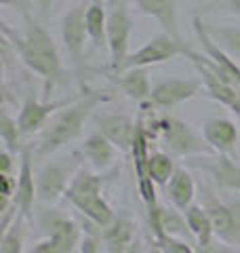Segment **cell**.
Returning <instances> with one entry per match:
<instances>
[{
  "instance_id": "6da1fadb",
  "label": "cell",
  "mask_w": 240,
  "mask_h": 253,
  "mask_svg": "<svg viewBox=\"0 0 240 253\" xmlns=\"http://www.w3.org/2000/svg\"><path fill=\"white\" fill-rule=\"evenodd\" d=\"M2 36L6 41H11L19 59L44 81V91H49L55 83L61 81L63 68L59 51L55 46L51 34L38 21L28 17V28L23 34H17L6 23H2Z\"/></svg>"
},
{
  "instance_id": "7a4b0ae2",
  "label": "cell",
  "mask_w": 240,
  "mask_h": 253,
  "mask_svg": "<svg viewBox=\"0 0 240 253\" xmlns=\"http://www.w3.org/2000/svg\"><path fill=\"white\" fill-rule=\"evenodd\" d=\"M101 101H108V97L101 93H91V95H86V97L72 101L61 114H57V118L49 125V129L44 131V135L38 144V154L40 156L53 154V152H57V150H61L63 146H68L70 141H74L80 133H82L86 118L93 114V110L97 108Z\"/></svg>"
},
{
  "instance_id": "3957f363",
  "label": "cell",
  "mask_w": 240,
  "mask_h": 253,
  "mask_svg": "<svg viewBox=\"0 0 240 253\" xmlns=\"http://www.w3.org/2000/svg\"><path fill=\"white\" fill-rule=\"evenodd\" d=\"M152 137H160L169 152L175 156H204L215 154V150L209 146V141L194 133V129L173 116H160L150 121Z\"/></svg>"
},
{
  "instance_id": "277c9868",
  "label": "cell",
  "mask_w": 240,
  "mask_h": 253,
  "mask_svg": "<svg viewBox=\"0 0 240 253\" xmlns=\"http://www.w3.org/2000/svg\"><path fill=\"white\" fill-rule=\"evenodd\" d=\"M133 30V19L126 4H116L108 9V30H106V44L110 49V68L118 72L122 63L129 57V38Z\"/></svg>"
},
{
  "instance_id": "5b68a950",
  "label": "cell",
  "mask_w": 240,
  "mask_h": 253,
  "mask_svg": "<svg viewBox=\"0 0 240 253\" xmlns=\"http://www.w3.org/2000/svg\"><path fill=\"white\" fill-rule=\"evenodd\" d=\"M186 53L188 49L181 44L179 38H175L171 34H158L154 38H150L139 51L129 55L118 72H124V70H131V68L158 66V63H164L169 59H175L177 55H186Z\"/></svg>"
},
{
  "instance_id": "8992f818",
  "label": "cell",
  "mask_w": 240,
  "mask_h": 253,
  "mask_svg": "<svg viewBox=\"0 0 240 253\" xmlns=\"http://www.w3.org/2000/svg\"><path fill=\"white\" fill-rule=\"evenodd\" d=\"M66 161V158H63ZM51 161L46 163L36 175V194L42 203H57L66 196L72 177L76 175V163Z\"/></svg>"
},
{
  "instance_id": "52a82bcc",
  "label": "cell",
  "mask_w": 240,
  "mask_h": 253,
  "mask_svg": "<svg viewBox=\"0 0 240 253\" xmlns=\"http://www.w3.org/2000/svg\"><path fill=\"white\" fill-rule=\"evenodd\" d=\"M202 207L211 217L215 236L221 239L223 243L240 245V199L221 203L213 199V196H206Z\"/></svg>"
},
{
  "instance_id": "ba28073f",
  "label": "cell",
  "mask_w": 240,
  "mask_h": 253,
  "mask_svg": "<svg viewBox=\"0 0 240 253\" xmlns=\"http://www.w3.org/2000/svg\"><path fill=\"white\" fill-rule=\"evenodd\" d=\"M89 38V30H86V6L78 4L74 9L66 13L61 19V41L66 46L72 61H80L84 53V42Z\"/></svg>"
},
{
  "instance_id": "9c48e42d",
  "label": "cell",
  "mask_w": 240,
  "mask_h": 253,
  "mask_svg": "<svg viewBox=\"0 0 240 253\" xmlns=\"http://www.w3.org/2000/svg\"><path fill=\"white\" fill-rule=\"evenodd\" d=\"M202 83L198 81H186V78H169V81L158 83L152 86L150 101L156 108H173L177 104H183L200 93Z\"/></svg>"
},
{
  "instance_id": "30bf717a",
  "label": "cell",
  "mask_w": 240,
  "mask_h": 253,
  "mask_svg": "<svg viewBox=\"0 0 240 253\" xmlns=\"http://www.w3.org/2000/svg\"><path fill=\"white\" fill-rule=\"evenodd\" d=\"M72 101L74 99H61V101H51V104H46V101H38L36 97H28L23 101L19 116H17V125H19L21 135H34V133H38L46 125V118H49L55 110L68 108Z\"/></svg>"
},
{
  "instance_id": "8fae6325",
  "label": "cell",
  "mask_w": 240,
  "mask_h": 253,
  "mask_svg": "<svg viewBox=\"0 0 240 253\" xmlns=\"http://www.w3.org/2000/svg\"><path fill=\"white\" fill-rule=\"evenodd\" d=\"M40 226H42L46 236H51L55 241L59 253H72L80 241V230L76 221H72L70 217L61 215L57 211H44L40 217Z\"/></svg>"
},
{
  "instance_id": "7c38bea8",
  "label": "cell",
  "mask_w": 240,
  "mask_h": 253,
  "mask_svg": "<svg viewBox=\"0 0 240 253\" xmlns=\"http://www.w3.org/2000/svg\"><path fill=\"white\" fill-rule=\"evenodd\" d=\"M200 161L202 163L194 161V165L209 173L219 188L240 192V167L234 161H230L228 154H223V152L204 154V156H200Z\"/></svg>"
},
{
  "instance_id": "4fadbf2b",
  "label": "cell",
  "mask_w": 240,
  "mask_h": 253,
  "mask_svg": "<svg viewBox=\"0 0 240 253\" xmlns=\"http://www.w3.org/2000/svg\"><path fill=\"white\" fill-rule=\"evenodd\" d=\"M118 152L120 150L112 144L101 131L91 133V135L84 139V144L80 146V154L89 161V165L95 171H101V173L114 169L116 163H120Z\"/></svg>"
},
{
  "instance_id": "5bb4252c",
  "label": "cell",
  "mask_w": 240,
  "mask_h": 253,
  "mask_svg": "<svg viewBox=\"0 0 240 253\" xmlns=\"http://www.w3.org/2000/svg\"><path fill=\"white\" fill-rule=\"evenodd\" d=\"M19 177H17V192L13 196V203L17 205L19 215L26 219L32 217V209H34V201L38 199L36 194V179H34V171H32V154L30 148H23L19 154Z\"/></svg>"
},
{
  "instance_id": "9a60e30c",
  "label": "cell",
  "mask_w": 240,
  "mask_h": 253,
  "mask_svg": "<svg viewBox=\"0 0 240 253\" xmlns=\"http://www.w3.org/2000/svg\"><path fill=\"white\" fill-rule=\"evenodd\" d=\"M99 131L120 152H129L137 135V121H133L126 114H110L99 118Z\"/></svg>"
},
{
  "instance_id": "2e32d148",
  "label": "cell",
  "mask_w": 240,
  "mask_h": 253,
  "mask_svg": "<svg viewBox=\"0 0 240 253\" xmlns=\"http://www.w3.org/2000/svg\"><path fill=\"white\" fill-rule=\"evenodd\" d=\"M74 207L82 213V215L86 219H91L97 228H108L112 221L116 219L114 211H112V207L108 205V201L103 199L101 194H84V196H72V199H68Z\"/></svg>"
},
{
  "instance_id": "e0dca14e",
  "label": "cell",
  "mask_w": 240,
  "mask_h": 253,
  "mask_svg": "<svg viewBox=\"0 0 240 253\" xmlns=\"http://www.w3.org/2000/svg\"><path fill=\"white\" fill-rule=\"evenodd\" d=\"M137 9L143 15L154 17L162 26L164 34L179 38L177 30V0H135Z\"/></svg>"
},
{
  "instance_id": "ac0fdd59",
  "label": "cell",
  "mask_w": 240,
  "mask_h": 253,
  "mask_svg": "<svg viewBox=\"0 0 240 253\" xmlns=\"http://www.w3.org/2000/svg\"><path fill=\"white\" fill-rule=\"evenodd\" d=\"M202 137L209 141L215 152L228 154L238 139V129L234 123L226 121V118H211L202 126Z\"/></svg>"
},
{
  "instance_id": "d6986e66",
  "label": "cell",
  "mask_w": 240,
  "mask_h": 253,
  "mask_svg": "<svg viewBox=\"0 0 240 253\" xmlns=\"http://www.w3.org/2000/svg\"><path fill=\"white\" fill-rule=\"evenodd\" d=\"M171 234V236H177V239H188L192 234L190 226H188V219H186V213L181 209H177L175 205H166V207H160L158 213V221L152 226V234L158 236V234Z\"/></svg>"
},
{
  "instance_id": "ffe728a7",
  "label": "cell",
  "mask_w": 240,
  "mask_h": 253,
  "mask_svg": "<svg viewBox=\"0 0 240 253\" xmlns=\"http://www.w3.org/2000/svg\"><path fill=\"white\" fill-rule=\"evenodd\" d=\"M116 86L126 97H131L135 101L150 99V95H152V86H150V78H148L146 68H131V70H124V72H118Z\"/></svg>"
},
{
  "instance_id": "44dd1931",
  "label": "cell",
  "mask_w": 240,
  "mask_h": 253,
  "mask_svg": "<svg viewBox=\"0 0 240 253\" xmlns=\"http://www.w3.org/2000/svg\"><path fill=\"white\" fill-rule=\"evenodd\" d=\"M166 196L177 209L186 211L196 196V184L186 169H175L173 177L166 184Z\"/></svg>"
},
{
  "instance_id": "7402d4cb",
  "label": "cell",
  "mask_w": 240,
  "mask_h": 253,
  "mask_svg": "<svg viewBox=\"0 0 240 253\" xmlns=\"http://www.w3.org/2000/svg\"><path fill=\"white\" fill-rule=\"evenodd\" d=\"M183 213H186V219H188V226L192 230V236L196 239L198 251H206L213 245V236H215L209 213H206L204 207H198V205H190Z\"/></svg>"
},
{
  "instance_id": "603a6c76",
  "label": "cell",
  "mask_w": 240,
  "mask_h": 253,
  "mask_svg": "<svg viewBox=\"0 0 240 253\" xmlns=\"http://www.w3.org/2000/svg\"><path fill=\"white\" fill-rule=\"evenodd\" d=\"M135 239L137 236H135L133 221L124 217H116L108 228H103V241H106L108 253H124Z\"/></svg>"
},
{
  "instance_id": "cb8c5ba5",
  "label": "cell",
  "mask_w": 240,
  "mask_h": 253,
  "mask_svg": "<svg viewBox=\"0 0 240 253\" xmlns=\"http://www.w3.org/2000/svg\"><path fill=\"white\" fill-rule=\"evenodd\" d=\"M194 32H196V36H198L200 44H202L204 53L209 55V57H213V59H217V61H221V63H226V66L230 68L232 76H234V81L240 84V66L230 57V55H226L217 44L213 42V38L209 36V32H206V26L202 23V19H200V17H194Z\"/></svg>"
},
{
  "instance_id": "d4e9b609",
  "label": "cell",
  "mask_w": 240,
  "mask_h": 253,
  "mask_svg": "<svg viewBox=\"0 0 240 253\" xmlns=\"http://www.w3.org/2000/svg\"><path fill=\"white\" fill-rule=\"evenodd\" d=\"M206 32L219 49L240 63V28L236 26H206Z\"/></svg>"
},
{
  "instance_id": "484cf974",
  "label": "cell",
  "mask_w": 240,
  "mask_h": 253,
  "mask_svg": "<svg viewBox=\"0 0 240 253\" xmlns=\"http://www.w3.org/2000/svg\"><path fill=\"white\" fill-rule=\"evenodd\" d=\"M86 30H89V38L95 46L106 44V30H108V11L106 4L91 2L86 4Z\"/></svg>"
},
{
  "instance_id": "4316f807",
  "label": "cell",
  "mask_w": 240,
  "mask_h": 253,
  "mask_svg": "<svg viewBox=\"0 0 240 253\" xmlns=\"http://www.w3.org/2000/svg\"><path fill=\"white\" fill-rule=\"evenodd\" d=\"M101 184H103L101 175H95V173H91L89 169L80 167L76 171V175L70 181L66 199H72V196H84V194H101Z\"/></svg>"
},
{
  "instance_id": "83f0119b",
  "label": "cell",
  "mask_w": 240,
  "mask_h": 253,
  "mask_svg": "<svg viewBox=\"0 0 240 253\" xmlns=\"http://www.w3.org/2000/svg\"><path fill=\"white\" fill-rule=\"evenodd\" d=\"M148 169H150V177L154 179L156 186H166L169 179L173 177L175 173V163H173V156L171 154H164V152H154L150 154V163H148Z\"/></svg>"
},
{
  "instance_id": "f1b7e54d",
  "label": "cell",
  "mask_w": 240,
  "mask_h": 253,
  "mask_svg": "<svg viewBox=\"0 0 240 253\" xmlns=\"http://www.w3.org/2000/svg\"><path fill=\"white\" fill-rule=\"evenodd\" d=\"M23 236H26V217L17 215V219L2 232L0 241V253H21L23 249Z\"/></svg>"
},
{
  "instance_id": "f546056e",
  "label": "cell",
  "mask_w": 240,
  "mask_h": 253,
  "mask_svg": "<svg viewBox=\"0 0 240 253\" xmlns=\"http://www.w3.org/2000/svg\"><path fill=\"white\" fill-rule=\"evenodd\" d=\"M0 137H2L6 150H11L15 156L21 154L23 146L19 144V137H21L19 125H17V121H13V118L9 116L6 110H2V116H0Z\"/></svg>"
},
{
  "instance_id": "4dcf8cb0",
  "label": "cell",
  "mask_w": 240,
  "mask_h": 253,
  "mask_svg": "<svg viewBox=\"0 0 240 253\" xmlns=\"http://www.w3.org/2000/svg\"><path fill=\"white\" fill-rule=\"evenodd\" d=\"M154 241L164 249V253H196L186 239H177V236H171V234H166V232L154 236Z\"/></svg>"
},
{
  "instance_id": "1f68e13d",
  "label": "cell",
  "mask_w": 240,
  "mask_h": 253,
  "mask_svg": "<svg viewBox=\"0 0 240 253\" xmlns=\"http://www.w3.org/2000/svg\"><path fill=\"white\" fill-rule=\"evenodd\" d=\"M0 186H2L0 194L13 199L15 192H17V177H11V173H0Z\"/></svg>"
},
{
  "instance_id": "d6a6232c",
  "label": "cell",
  "mask_w": 240,
  "mask_h": 253,
  "mask_svg": "<svg viewBox=\"0 0 240 253\" xmlns=\"http://www.w3.org/2000/svg\"><path fill=\"white\" fill-rule=\"evenodd\" d=\"M28 253H59V249H57V245H55V241L51 239V236H46L44 241L36 243Z\"/></svg>"
},
{
  "instance_id": "836d02e7",
  "label": "cell",
  "mask_w": 240,
  "mask_h": 253,
  "mask_svg": "<svg viewBox=\"0 0 240 253\" xmlns=\"http://www.w3.org/2000/svg\"><path fill=\"white\" fill-rule=\"evenodd\" d=\"M80 253H101L99 243H97V236L86 234L84 239L80 241Z\"/></svg>"
},
{
  "instance_id": "e575fe53",
  "label": "cell",
  "mask_w": 240,
  "mask_h": 253,
  "mask_svg": "<svg viewBox=\"0 0 240 253\" xmlns=\"http://www.w3.org/2000/svg\"><path fill=\"white\" fill-rule=\"evenodd\" d=\"M215 4L219 6V9L228 11L232 15H236V17H240V0H215Z\"/></svg>"
},
{
  "instance_id": "d590c367",
  "label": "cell",
  "mask_w": 240,
  "mask_h": 253,
  "mask_svg": "<svg viewBox=\"0 0 240 253\" xmlns=\"http://www.w3.org/2000/svg\"><path fill=\"white\" fill-rule=\"evenodd\" d=\"M13 152L11 150H2L0 152V173H11V169H13Z\"/></svg>"
},
{
  "instance_id": "8d00e7d4",
  "label": "cell",
  "mask_w": 240,
  "mask_h": 253,
  "mask_svg": "<svg viewBox=\"0 0 240 253\" xmlns=\"http://www.w3.org/2000/svg\"><path fill=\"white\" fill-rule=\"evenodd\" d=\"M206 253H240L236 247H232L230 243H217V245H211L209 249H206Z\"/></svg>"
},
{
  "instance_id": "74e56055",
  "label": "cell",
  "mask_w": 240,
  "mask_h": 253,
  "mask_svg": "<svg viewBox=\"0 0 240 253\" xmlns=\"http://www.w3.org/2000/svg\"><path fill=\"white\" fill-rule=\"evenodd\" d=\"M124 253H143V245H141V239H139V236L133 241V245H131V247L126 249Z\"/></svg>"
},
{
  "instance_id": "f35d334b",
  "label": "cell",
  "mask_w": 240,
  "mask_h": 253,
  "mask_svg": "<svg viewBox=\"0 0 240 253\" xmlns=\"http://www.w3.org/2000/svg\"><path fill=\"white\" fill-rule=\"evenodd\" d=\"M55 0H38V4H40V9H42V13H46L53 6Z\"/></svg>"
},
{
  "instance_id": "ab89813d",
  "label": "cell",
  "mask_w": 240,
  "mask_h": 253,
  "mask_svg": "<svg viewBox=\"0 0 240 253\" xmlns=\"http://www.w3.org/2000/svg\"><path fill=\"white\" fill-rule=\"evenodd\" d=\"M148 253H164V249L160 247V245H158L156 241H152V247L148 249Z\"/></svg>"
},
{
  "instance_id": "60d3db41",
  "label": "cell",
  "mask_w": 240,
  "mask_h": 253,
  "mask_svg": "<svg viewBox=\"0 0 240 253\" xmlns=\"http://www.w3.org/2000/svg\"><path fill=\"white\" fill-rule=\"evenodd\" d=\"M129 0H108V6H116V4H126Z\"/></svg>"
}]
</instances>
